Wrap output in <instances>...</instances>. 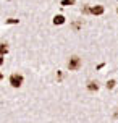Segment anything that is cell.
Returning a JSON list of instances; mask_svg holds the SVG:
<instances>
[{"mask_svg":"<svg viewBox=\"0 0 118 123\" xmlns=\"http://www.w3.org/2000/svg\"><path fill=\"white\" fill-rule=\"evenodd\" d=\"M2 80H3V74H2V73H0V81H2Z\"/></svg>","mask_w":118,"mask_h":123,"instance_id":"5bb4252c","label":"cell"},{"mask_svg":"<svg viewBox=\"0 0 118 123\" xmlns=\"http://www.w3.org/2000/svg\"><path fill=\"white\" fill-rule=\"evenodd\" d=\"M89 8H91V6H84V8H83V13H84V15H91V13H89Z\"/></svg>","mask_w":118,"mask_h":123,"instance_id":"30bf717a","label":"cell"},{"mask_svg":"<svg viewBox=\"0 0 118 123\" xmlns=\"http://www.w3.org/2000/svg\"><path fill=\"white\" fill-rule=\"evenodd\" d=\"M65 21H66V19H65V16H63V15H55V16H53V25H65Z\"/></svg>","mask_w":118,"mask_h":123,"instance_id":"5b68a950","label":"cell"},{"mask_svg":"<svg viewBox=\"0 0 118 123\" xmlns=\"http://www.w3.org/2000/svg\"><path fill=\"white\" fill-rule=\"evenodd\" d=\"M89 13H91V15H97V16H99V15H104V6L102 5H94V6L89 8Z\"/></svg>","mask_w":118,"mask_h":123,"instance_id":"3957f363","label":"cell"},{"mask_svg":"<svg viewBox=\"0 0 118 123\" xmlns=\"http://www.w3.org/2000/svg\"><path fill=\"white\" fill-rule=\"evenodd\" d=\"M10 84H12V87H21L23 86V81H24V78H23V74L19 73H13L12 76H10Z\"/></svg>","mask_w":118,"mask_h":123,"instance_id":"7a4b0ae2","label":"cell"},{"mask_svg":"<svg viewBox=\"0 0 118 123\" xmlns=\"http://www.w3.org/2000/svg\"><path fill=\"white\" fill-rule=\"evenodd\" d=\"M81 67H83V60H81L79 57L73 55L68 60V70H70V71H78Z\"/></svg>","mask_w":118,"mask_h":123,"instance_id":"6da1fadb","label":"cell"},{"mask_svg":"<svg viewBox=\"0 0 118 123\" xmlns=\"http://www.w3.org/2000/svg\"><path fill=\"white\" fill-rule=\"evenodd\" d=\"M79 26H81V23H75V25H73V28H75V29H78Z\"/></svg>","mask_w":118,"mask_h":123,"instance_id":"4fadbf2b","label":"cell"},{"mask_svg":"<svg viewBox=\"0 0 118 123\" xmlns=\"http://www.w3.org/2000/svg\"><path fill=\"white\" fill-rule=\"evenodd\" d=\"M62 5L63 6H71V5H75V0H62Z\"/></svg>","mask_w":118,"mask_h":123,"instance_id":"ba28073f","label":"cell"},{"mask_svg":"<svg viewBox=\"0 0 118 123\" xmlns=\"http://www.w3.org/2000/svg\"><path fill=\"white\" fill-rule=\"evenodd\" d=\"M6 52H8V45H6V44H0V54H3V55H5Z\"/></svg>","mask_w":118,"mask_h":123,"instance_id":"8992f818","label":"cell"},{"mask_svg":"<svg viewBox=\"0 0 118 123\" xmlns=\"http://www.w3.org/2000/svg\"><path fill=\"white\" fill-rule=\"evenodd\" d=\"M5 23H6V25H16V23H18V19H16V18H8Z\"/></svg>","mask_w":118,"mask_h":123,"instance_id":"9c48e42d","label":"cell"},{"mask_svg":"<svg viewBox=\"0 0 118 123\" xmlns=\"http://www.w3.org/2000/svg\"><path fill=\"white\" fill-rule=\"evenodd\" d=\"M3 58H5V55H3V54H0V65H3Z\"/></svg>","mask_w":118,"mask_h":123,"instance_id":"7c38bea8","label":"cell"},{"mask_svg":"<svg viewBox=\"0 0 118 123\" xmlns=\"http://www.w3.org/2000/svg\"><path fill=\"white\" fill-rule=\"evenodd\" d=\"M117 13H118V8H117Z\"/></svg>","mask_w":118,"mask_h":123,"instance_id":"9a60e30c","label":"cell"},{"mask_svg":"<svg viewBox=\"0 0 118 123\" xmlns=\"http://www.w3.org/2000/svg\"><path fill=\"white\" fill-rule=\"evenodd\" d=\"M115 86H117V81H115V80H110V81H107V89H113Z\"/></svg>","mask_w":118,"mask_h":123,"instance_id":"52a82bcc","label":"cell"},{"mask_svg":"<svg viewBox=\"0 0 118 123\" xmlns=\"http://www.w3.org/2000/svg\"><path fill=\"white\" fill-rule=\"evenodd\" d=\"M87 91H91V92L99 91V83L97 81H87Z\"/></svg>","mask_w":118,"mask_h":123,"instance_id":"277c9868","label":"cell"},{"mask_svg":"<svg viewBox=\"0 0 118 123\" xmlns=\"http://www.w3.org/2000/svg\"><path fill=\"white\" fill-rule=\"evenodd\" d=\"M57 80H63V73H62V71H58V74H57Z\"/></svg>","mask_w":118,"mask_h":123,"instance_id":"8fae6325","label":"cell"}]
</instances>
